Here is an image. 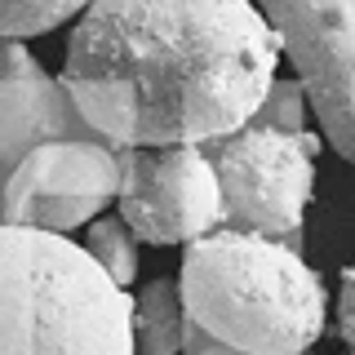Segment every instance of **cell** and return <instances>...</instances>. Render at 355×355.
Segmentation results:
<instances>
[{"label":"cell","instance_id":"obj_12","mask_svg":"<svg viewBox=\"0 0 355 355\" xmlns=\"http://www.w3.org/2000/svg\"><path fill=\"white\" fill-rule=\"evenodd\" d=\"M338 333L347 342V351L355 355V266L342 271V284H338Z\"/></svg>","mask_w":355,"mask_h":355},{"label":"cell","instance_id":"obj_11","mask_svg":"<svg viewBox=\"0 0 355 355\" xmlns=\"http://www.w3.org/2000/svg\"><path fill=\"white\" fill-rule=\"evenodd\" d=\"M94 0H0V40H27L71 22Z\"/></svg>","mask_w":355,"mask_h":355},{"label":"cell","instance_id":"obj_13","mask_svg":"<svg viewBox=\"0 0 355 355\" xmlns=\"http://www.w3.org/2000/svg\"><path fill=\"white\" fill-rule=\"evenodd\" d=\"M191 355H249V351H236V347H222V342H214V338H209L205 347H200V351H191Z\"/></svg>","mask_w":355,"mask_h":355},{"label":"cell","instance_id":"obj_10","mask_svg":"<svg viewBox=\"0 0 355 355\" xmlns=\"http://www.w3.org/2000/svg\"><path fill=\"white\" fill-rule=\"evenodd\" d=\"M89 258L116 280L120 288L138 284V236L129 231L125 218H103L89 222V240H85Z\"/></svg>","mask_w":355,"mask_h":355},{"label":"cell","instance_id":"obj_6","mask_svg":"<svg viewBox=\"0 0 355 355\" xmlns=\"http://www.w3.org/2000/svg\"><path fill=\"white\" fill-rule=\"evenodd\" d=\"M120 218L147 244H191L227 222L222 182L205 147L120 151Z\"/></svg>","mask_w":355,"mask_h":355},{"label":"cell","instance_id":"obj_2","mask_svg":"<svg viewBox=\"0 0 355 355\" xmlns=\"http://www.w3.org/2000/svg\"><path fill=\"white\" fill-rule=\"evenodd\" d=\"M178 297L196 333L249 355H302L329 324L320 275L284 240L236 227L187 244Z\"/></svg>","mask_w":355,"mask_h":355},{"label":"cell","instance_id":"obj_3","mask_svg":"<svg viewBox=\"0 0 355 355\" xmlns=\"http://www.w3.org/2000/svg\"><path fill=\"white\" fill-rule=\"evenodd\" d=\"M0 355H138V297L85 244L0 222Z\"/></svg>","mask_w":355,"mask_h":355},{"label":"cell","instance_id":"obj_9","mask_svg":"<svg viewBox=\"0 0 355 355\" xmlns=\"http://www.w3.org/2000/svg\"><path fill=\"white\" fill-rule=\"evenodd\" d=\"M182 297L173 280H151L138 293V355H178L182 347Z\"/></svg>","mask_w":355,"mask_h":355},{"label":"cell","instance_id":"obj_7","mask_svg":"<svg viewBox=\"0 0 355 355\" xmlns=\"http://www.w3.org/2000/svg\"><path fill=\"white\" fill-rule=\"evenodd\" d=\"M120 196V151L89 138L44 142L9 169L5 222L67 236Z\"/></svg>","mask_w":355,"mask_h":355},{"label":"cell","instance_id":"obj_5","mask_svg":"<svg viewBox=\"0 0 355 355\" xmlns=\"http://www.w3.org/2000/svg\"><path fill=\"white\" fill-rule=\"evenodd\" d=\"M320 133L355 164V0H262Z\"/></svg>","mask_w":355,"mask_h":355},{"label":"cell","instance_id":"obj_4","mask_svg":"<svg viewBox=\"0 0 355 355\" xmlns=\"http://www.w3.org/2000/svg\"><path fill=\"white\" fill-rule=\"evenodd\" d=\"M320 138L288 125H244L209 147L222 182V214L236 231L293 236L315 196Z\"/></svg>","mask_w":355,"mask_h":355},{"label":"cell","instance_id":"obj_1","mask_svg":"<svg viewBox=\"0 0 355 355\" xmlns=\"http://www.w3.org/2000/svg\"><path fill=\"white\" fill-rule=\"evenodd\" d=\"M280 40L249 0H94L71 27L62 85L120 151L205 147L266 107Z\"/></svg>","mask_w":355,"mask_h":355},{"label":"cell","instance_id":"obj_8","mask_svg":"<svg viewBox=\"0 0 355 355\" xmlns=\"http://www.w3.org/2000/svg\"><path fill=\"white\" fill-rule=\"evenodd\" d=\"M80 116L40 58L22 40H0V164H14L44 142L71 138V120Z\"/></svg>","mask_w":355,"mask_h":355}]
</instances>
